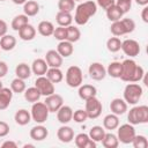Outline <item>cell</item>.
<instances>
[{
  "instance_id": "8fae6325",
  "label": "cell",
  "mask_w": 148,
  "mask_h": 148,
  "mask_svg": "<svg viewBox=\"0 0 148 148\" xmlns=\"http://www.w3.org/2000/svg\"><path fill=\"white\" fill-rule=\"evenodd\" d=\"M44 103L47 106V109H49L50 112H57L64 105V98L59 94L53 92V94H51L49 96H45Z\"/></svg>"
},
{
  "instance_id": "5bb4252c",
  "label": "cell",
  "mask_w": 148,
  "mask_h": 148,
  "mask_svg": "<svg viewBox=\"0 0 148 148\" xmlns=\"http://www.w3.org/2000/svg\"><path fill=\"white\" fill-rule=\"evenodd\" d=\"M57 138L62 143H69L74 139V130L71 126H67L66 124L60 126L57 131Z\"/></svg>"
},
{
  "instance_id": "e575fe53",
  "label": "cell",
  "mask_w": 148,
  "mask_h": 148,
  "mask_svg": "<svg viewBox=\"0 0 148 148\" xmlns=\"http://www.w3.org/2000/svg\"><path fill=\"white\" fill-rule=\"evenodd\" d=\"M66 31H67V34H66V40H68L71 43L77 42L80 39V37H81V31L75 25H72L71 24V25L66 27Z\"/></svg>"
},
{
  "instance_id": "b9f144b4",
  "label": "cell",
  "mask_w": 148,
  "mask_h": 148,
  "mask_svg": "<svg viewBox=\"0 0 148 148\" xmlns=\"http://www.w3.org/2000/svg\"><path fill=\"white\" fill-rule=\"evenodd\" d=\"M138 119L139 124L148 123V106L147 105H138Z\"/></svg>"
},
{
  "instance_id": "11a10c76",
  "label": "cell",
  "mask_w": 148,
  "mask_h": 148,
  "mask_svg": "<svg viewBox=\"0 0 148 148\" xmlns=\"http://www.w3.org/2000/svg\"><path fill=\"white\" fill-rule=\"evenodd\" d=\"M12 1H13L15 5H23L27 0H12Z\"/></svg>"
},
{
  "instance_id": "f35d334b",
  "label": "cell",
  "mask_w": 148,
  "mask_h": 148,
  "mask_svg": "<svg viewBox=\"0 0 148 148\" xmlns=\"http://www.w3.org/2000/svg\"><path fill=\"white\" fill-rule=\"evenodd\" d=\"M121 47V40L119 37H110L106 40V49L111 52V53H116L118 51H120Z\"/></svg>"
},
{
  "instance_id": "ee69618b",
  "label": "cell",
  "mask_w": 148,
  "mask_h": 148,
  "mask_svg": "<svg viewBox=\"0 0 148 148\" xmlns=\"http://www.w3.org/2000/svg\"><path fill=\"white\" fill-rule=\"evenodd\" d=\"M132 145L134 148H147L148 147V140L145 135H136L134 136Z\"/></svg>"
},
{
  "instance_id": "681fc988",
  "label": "cell",
  "mask_w": 148,
  "mask_h": 148,
  "mask_svg": "<svg viewBox=\"0 0 148 148\" xmlns=\"http://www.w3.org/2000/svg\"><path fill=\"white\" fill-rule=\"evenodd\" d=\"M8 73V65L6 64V61L0 60V79L6 76Z\"/></svg>"
},
{
  "instance_id": "7bdbcfd3",
  "label": "cell",
  "mask_w": 148,
  "mask_h": 148,
  "mask_svg": "<svg viewBox=\"0 0 148 148\" xmlns=\"http://www.w3.org/2000/svg\"><path fill=\"white\" fill-rule=\"evenodd\" d=\"M87 119H88V114H87L86 110L77 109L76 111H73V118H72V120H74L75 123L81 124V123H84Z\"/></svg>"
},
{
  "instance_id": "83f0119b",
  "label": "cell",
  "mask_w": 148,
  "mask_h": 148,
  "mask_svg": "<svg viewBox=\"0 0 148 148\" xmlns=\"http://www.w3.org/2000/svg\"><path fill=\"white\" fill-rule=\"evenodd\" d=\"M23 12L24 14L30 17V16H35L39 13V5L37 1L35 0H27L23 3Z\"/></svg>"
},
{
  "instance_id": "4316f807",
  "label": "cell",
  "mask_w": 148,
  "mask_h": 148,
  "mask_svg": "<svg viewBox=\"0 0 148 148\" xmlns=\"http://www.w3.org/2000/svg\"><path fill=\"white\" fill-rule=\"evenodd\" d=\"M16 46V38L13 35L6 34L0 38V49L3 51H12Z\"/></svg>"
},
{
  "instance_id": "8d00e7d4",
  "label": "cell",
  "mask_w": 148,
  "mask_h": 148,
  "mask_svg": "<svg viewBox=\"0 0 148 148\" xmlns=\"http://www.w3.org/2000/svg\"><path fill=\"white\" fill-rule=\"evenodd\" d=\"M23 94H24L25 101L29 102V103H35V102L39 101V98H40V96H42L40 92H39V90H38L36 87H30V88L25 89Z\"/></svg>"
},
{
  "instance_id": "30bf717a",
  "label": "cell",
  "mask_w": 148,
  "mask_h": 148,
  "mask_svg": "<svg viewBox=\"0 0 148 148\" xmlns=\"http://www.w3.org/2000/svg\"><path fill=\"white\" fill-rule=\"evenodd\" d=\"M120 50L126 54L130 58H134L136 56H139L141 49H140V44L139 42H136L135 39H125L121 42V47Z\"/></svg>"
},
{
  "instance_id": "5b68a950",
  "label": "cell",
  "mask_w": 148,
  "mask_h": 148,
  "mask_svg": "<svg viewBox=\"0 0 148 148\" xmlns=\"http://www.w3.org/2000/svg\"><path fill=\"white\" fill-rule=\"evenodd\" d=\"M49 113H50V111L44 102L37 101V102L32 103L30 114H31V119L34 121H36L37 124H44L49 118Z\"/></svg>"
},
{
  "instance_id": "f1b7e54d",
  "label": "cell",
  "mask_w": 148,
  "mask_h": 148,
  "mask_svg": "<svg viewBox=\"0 0 148 148\" xmlns=\"http://www.w3.org/2000/svg\"><path fill=\"white\" fill-rule=\"evenodd\" d=\"M37 30L38 32L44 36V37H49V36H52L53 35V31H54V25L52 22L50 21H40L37 25Z\"/></svg>"
},
{
  "instance_id": "d4e9b609",
  "label": "cell",
  "mask_w": 148,
  "mask_h": 148,
  "mask_svg": "<svg viewBox=\"0 0 148 148\" xmlns=\"http://www.w3.org/2000/svg\"><path fill=\"white\" fill-rule=\"evenodd\" d=\"M119 126V117L114 113H110L106 114L103 119V127L105 130L112 131V130H117V127Z\"/></svg>"
},
{
  "instance_id": "ba28073f",
  "label": "cell",
  "mask_w": 148,
  "mask_h": 148,
  "mask_svg": "<svg viewBox=\"0 0 148 148\" xmlns=\"http://www.w3.org/2000/svg\"><path fill=\"white\" fill-rule=\"evenodd\" d=\"M84 110H86L89 119H96L101 116L102 110H103V105H102L101 101L96 96H94V97H90V98L86 99Z\"/></svg>"
},
{
  "instance_id": "d6986e66",
  "label": "cell",
  "mask_w": 148,
  "mask_h": 148,
  "mask_svg": "<svg viewBox=\"0 0 148 148\" xmlns=\"http://www.w3.org/2000/svg\"><path fill=\"white\" fill-rule=\"evenodd\" d=\"M49 69V66L45 61V59L42 58H37L32 61L31 64V72L34 74H36L37 76H42L46 74V71Z\"/></svg>"
},
{
  "instance_id": "d590c367",
  "label": "cell",
  "mask_w": 148,
  "mask_h": 148,
  "mask_svg": "<svg viewBox=\"0 0 148 148\" xmlns=\"http://www.w3.org/2000/svg\"><path fill=\"white\" fill-rule=\"evenodd\" d=\"M121 74V62L120 61H112L109 64L106 68V75H110L111 77L119 79Z\"/></svg>"
},
{
  "instance_id": "e0dca14e",
  "label": "cell",
  "mask_w": 148,
  "mask_h": 148,
  "mask_svg": "<svg viewBox=\"0 0 148 148\" xmlns=\"http://www.w3.org/2000/svg\"><path fill=\"white\" fill-rule=\"evenodd\" d=\"M73 118V109L69 105H62L57 111V119L60 124H68Z\"/></svg>"
},
{
  "instance_id": "1f68e13d",
  "label": "cell",
  "mask_w": 148,
  "mask_h": 148,
  "mask_svg": "<svg viewBox=\"0 0 148 148\" xmlns=\"http://www.w3.org/2000/svg\"><path fill=\"white\" fill-rule=\"evenodd\" d=\"M102 145H103V147L104 148H117L118 147V145H119V140H118V138H117V135L116 134H113V133H106L105 132V134H104V138L102 139Z\"/></svg>"
},
{
  "instance_id": "680465c9",
  "label": "cell",
  "mask_w": 148,
  "mask_h": 148,
  "mask_svg": "<svg viewBox=\"0 0 148 148\" xmlns=\"http://www.w3.org/2000/svg\"><path fill=\"white\" fill-rule=\"evenodd\" d=\"M74 1H82V0H74Z\"/></svg>"
},
{
  "instance_id": "6da1fadb",
  "label": "cell",
  "mask_w": 148,
  "mask_h": 148,
  "mask_svg": "<svg viewBox=\"0 0 148 148\" xmlns=\"http://www.w3.org/2000/svg\"><path fill=\"white\" fill-rule=\"evenodd\" d=\"M145 75V69L133 59L128 58L121 62V74L119 79L124 82H140Z\"/></svg>"
},
{
  "instance_id": "60d3db41",
  "label": "cell",
  "mask_w": 148,
  "mask_h": 148,
  "mask_svg": "<svg viewBox=\"0 0 148 148\" xmlns=\"http://www.w3.org/2000/svg\"><path fill=\"white\" fill-rule=\"evenodd\" d=\"M58 9L60 12L71 13L75 9V1L74 0H59L58 1Z\"/></svg>"
},
{
  "instance_id": "2e32d148",
  "label": "cell",
  "mask_w": 148,
  "mask_h": 148,
  "mask_svg": "<svg viewBox=\"0 0 148 148\" xmlns=\"http://www.w3.org/2000/svg\"><path fill=\"white\" fill-rule=\"evenodd\" d=\"M30 138L35 141H43L47 138L49 135V131L47 128L43 125V124H37L36 126H34L30 130Z\"/></svg>"
},
{
  "instance_id": "9f6ffc18",
  "label": "cell",
  "mask_w": 148,
  "mask_h": 148,
  "mask_svg": "<svg viewBox=\"0 0 148 148\" xmlns=\"http://www.w3.org/2000/svg\"><path fill=\"white\" fill-rule=\"evenodd\" d=\"M28 147H34V145H30V143H27L23 146V148H28Z\"/></svg>"
},
{
  "instance_id": "c3c4849f",
  "label": "cell",
  "mask_w": 148,
  "mask_h": 148,
  "mask_svg": "<svg viewBox=\"0 0 148 148\" xmlns=\"http://www.w3.org/2000/svg\"><path fill=\"white\" fill-rule=\"evenodd\" d=\"M114 3H116V0H96V5L103 9H108Z\"/></svg>"
},
{
  "instance_id": "d6a6232c",
  "label": "cell",
  "mask_w": 148,
  "mask_h": 148,
  "mask_svg": "<svg viewBox=\"0 0 148 148\" xmlns=\"http://www.w3.org/2000/svg\"><path fill=\"white\" fill-rule=\"evenodd\" d=\"M56 21L58 23V25L60 27H68L72 24L73 22V16L71 13H66V12H58L56 15Z\"/></svg>"
},
{
  "instance_id": "816d5d0a",
  "label": "cell",
  "mask_w": 148,
  "mask_h": 148,
  "mask_svg": "<svg viewBox=\"0 0 148 148\" xmlns=\"http://www.w3.org/2000/svg\"><path fill=\"white\" fill-rule=\"evenodd\" d=\"M2 148H17V143L15 141H12V140H7L5 142H2L1 145Z\"/></svg>"
},
{
  "instance_id": "4dcf8cb0",
  "label": "cell",
  "mask_w": 148,
  "mask_h": 148,
  "mask_svg": "<svg viewBox=\"0 0 148 148\" xmlns=\"http://www.w3.org/2000/svg\"><path fill=\"white\" fill-rule=\"evenodd\" d=\"M31 73H32V72H31V67H30L28 64H25V62L18 64V65L16 66V68H15L16 77H20V79H22V80L29 79L30 75H31Z\"/></svg>"
},
{
  "instance_id": "94428289",
  "label": "cell",
  "mask_w": 148,
  "mask_h": 148,
  "mask_svg": "<svg viewBox=\"0 0 148 148\" xmlns=\"http://www.w3.org/2000/svg\"><path fill=\"white\" fill-rule=\"evenodd\" d=\"M0 51H1V49H0Z\"/></svg>"
},
{
  "instance_id": "52a82bcc",
  "label": "cell",
  "mask_w": 148,
  "mask_h": 148,
  "mask_svg": "<svg viewBox=\"0 0 148 148\" xmlns=\"http://www.w3.org/2000/svg\"><path fill=\"white\" fill-rule=\"evenodd\" d=\"M134 136H135L134 125L128 123V124H123L117 127V138H118L119 142H121L124 145L132 143Z\"/></svg>"
},
{
  "instance_id": "ab89813d",
  "label": "cell",
  "mask_w": 148,
  "mask_h": 148,
  "mask_svg": "<svg viewBox=\"0 0 148 148\" xmlns=\"http://www.w3.org/2000/svg\"><path fill=\"white\" fill-rule=\"evenodd\" d=\"M10 89L15 94H22V92H24V90L27 89V86H25L24 80H22L20 77H15L12 81V83H10Z\"/></svg>"
},
{
  "instance_id": "cb8c5ba5",
  "label": "cell",
  "mask_w": 148,
  "mask_h": 148,
  "mask_svg": "<svg viewBox=\"0 0 148 148\" xmlns=\"http://www.w3.org/2000/svg\"><path fill=\"white\" fill-rule=\"evenodd\" d=\"M57 51L58 53L62 57V58H68L73 54L74 52V46L73 43L68 42V40H61L59 42L58 46H57Z\"/></svg>"
},
{
  "instance_id": "ffe728a7",
  "label": "cell",
  "mask_w": 148,
  "mask_h": 148,
  "mask_svg": "<svg viewBox=\"0 0 148 148\" xmlns=\"http://www.w3.org/2000/svg\"><path fill=\"white\" fill-rule=\"evenodd\" d=\"M36 28L31 24H25L24 27H22L20 30H18V37L22 39V40H25V42H29V40H32L35 37H36Z\"/></svg>"
},
{
  "instance_id": "f6af8a7d",
  "label": "cell",
  "mask_w": 148,
  "mask_h": 148,
  "mask_svg": "<svg viewBox=\"0 0 148 148\" xmlns=\"http://www.w3.org/2000/svg\"><path fill=\"white\" fill-rule=\"evenodd\" d=\"M66 34H67V31H66V27H60V25H58L57 28H54V31H53V37L56 38V39H58L59 42H61V40H66Z\"/></svg>"
},
{
  "instance_id": "f5cc1de1",
  "label": "cell",
  "mask_w": 148,
  "mask_h": 148,
  "mask_svg": "<svg viewBox=\"0 0 148 148\" xmlns=\"http://www.w3.org/2000/svg\"><path fill=\"white\" fill-rule=\"evenodd\" d=\"M141 18L145 23H148V7L147 6H143L142 8V12H141Z\"/></svg>"
},
{
  "instance_id": "3957f363",
  "label": "cell",
  "mask_w": 148,
  "mask_h": 148,
  "mask_svg": "<svg viewBox=\"0 0 148 148\" xmlns=\"http://www.w3.org/2000/svg\"><path fill=\"white\" fill-rule=\"evenodd\" d=\"M134 29H135V22L132 18H128V17L114 21V22H112V24L110 27L111 34L116 37L131 34V32L134 31Z\"/></svg>"
},
{
  "instance_id": "f907efd6",
  "label": "cell",
  "mask_w": 148,
  "mask_h": 148,
  "mask_svg": "<svg viewBox=\"0 0 148 148\" xmlns=\"http://www.w3.org/2000/svg\"><path fill=\"white\" fill-rule=\"evenodd\" d=\"M7 30H8V25H7L6 21L0 18V37L5 36L7 34Z\"/></svg>"
},
{
  "instance_id": "74e56055",
  "label": "cell",
  "mask_w": 148,
  "mask_h": 148,
  "mask_svg": "<svg viewBox=\"0 0 148 148\" xmlns=\"http://www.w3.org/2000/svg\"><path fill=\"white\" fill-rule=\"evenodd\" d=\"M104 134H105V128L102 127V126L96 125V126H92V127L90 128L88 135H89L90 139L94 140L95 142H101L102 139L104 138Z\"/></svg>"
},
{
  "instance_id": "f546056e",
  "label": "cell",
  "mask_w": 148,
  "mask_h": 148,
  "mask_svg": "<svg viewBox=\"0 0 148 148\" xmlns=\"http://www.w3.org/2000/svg\"><path fill=\"white\" fill-rule=\"evenodd\" d=\"M105 13H106V17L111 22H114V21H118V20L123 18V15H124L123 10L116 3L112 5L111 7H109L108 9H105Z\"/></svg>"
},
{
  "instance_id": "44dd1931",
  "label": "cell",
  "mask_w": 148,
  "mask_h": 148,
  "mask_svg": "<svg viewBox=\"0 0 148 148\" xmlns=\"http://www.w3.org/2000/svg\"><path fill=\"white\" fill-rule=\"evenodd\" d=\"M77 94H79V97H80L81 99L86 101V99H88V98H90V97L96 96L97 89H96V87L92 86V84H81V86L79 87Z\"/></svg>"
},
{
  "instance_id": "91938a15",
  "label": "cell",
  "mask_w": 148,
  "mask_h": 148,
  "mask_svg": "<svg viewBox=\"0 0 148 148\" xmlns=\"http://www.w3.org/2000/svg\"><path fill=\"white\" fill-rule=\"evenodd\" d=\"M0 1H6V0H0Z\"/></svg>"
},
{
  "instance_id": "9a60e30c",
  "label": "cell",
  "mask_w": 148,
  "mask_h": 148,
  "mask_svg": "<svg viewBox=\"0 0 148 148\" xmlns=\"http://www.w3.org/2000/svg\"><path fill=\"white\" fill-rule=\"evenodd\" d=\"M45 61L49 67H58L60 68L62 65V57L58 53L57 50H49L45 53Z\"/></svg>"
},
{
  "instance_id": "7402d4cb",
  "label": "cell",
  "mask_w": 148,
  "mask_h": 148,
  "mask_svg": "<svg viewBox=\"0 0 148 148\" xmlns=\"http://www.w3.org/2000/svg\"><path fill=\"white\" fill-rule=\"evenodd\" d=\"M14 120L17 125L20 126H25L28 125L30 121H31V114L28 110L25 109H20L15 112V116H14Z\"/></svg>"
},
{
  "instance_id": "6f0895ef",
  "label": "cell",
  "mask_w": 148,
  "mask_h": 148,
  "mask_svg": "<svg viewBox=\"0 0 148 148\" xmlns=\"http://www.w3.org/2000/svg\"><path fill=\"white\" fill-rule=\"evenodd\" d=\"M3 88V84H2V82H1V80H0V90Z\"/></svg>"
},
{
  "instance_id": "9c48e42d",
  "label": "cell",
  "mask_w": 148,
  "mask_h": 148,
  "mask_svg": "<svg viewBox=\"0 0 148 148\" xmlns=\"http://www.w3.org/2000/svg\"><path fill=\"white\" fill-rule=\"evenodd\" d=\"M35 87L39 90L42 96H49L56 91L54 83H52L45 75L37 76V79L35 81Z\"/></svg>"
},
{
  "instance_id": "7a4b0ae2",
  "label": "cell",
  "mask_w": 148,
  "mask_h": 148,
  "mask_svg": "<svg viewBox=\"0 0 148 148\" xmlns=\"http://www.w3.org/2000/svg\"><path fill=\"white\" fill-rule=\"evenodd\" d=\"M97 12V5L95 1L89 0L81 2L75 7V15L74 21L77 25H84L88 23L91 16H94Z\"/></svg>"
},
{
  "instance_id": "db71d44e",
  "label": "cell",
  "mask_w": 148,
  "mask_h": 148,
  "mask_svg": "<svg viewBox=\"0 0 148 148\" xmlns=\"http://www.w3.org/2000/svg\"><path fill=\"white\" fill-rule=\"evenodd\" d=\"M135 2L139 6H147L148 5V0H135Z\"/></svg>"
},
{
  "instance_id": "ac0fdd59",
  "label": "cell",
  "mask_w": 148,
  "mask_h": 148,
  "mask_svg": "<svg viewBox=\"0 0 148 148\" xmlns=\"http://www.w3.org/2000/svg\"><path fill=\"white\" fill-rule=\"evenodd\" d=\"M127 103L124 101V98H113L110 103V110L112 113L117 116H121L126 113L127 111Z\"/></svg>"
},
{
  "instance_id": "7c38bea8",
  "label": "cell",
  "mask_w": 148,
  "mask_h": 148,
  "mask_svg": "<svg viewBox=\"0 0 148 148\" xmlns=\"http://www.w3.org/2000/svg\"><path fill=\"white\" fill-rule=\"evenodd\" d=\"M89 76L95 81H101L106 76V68L101 62H91L88 68Z\"/></svg>"
},
{
  "instance_id": "8992f818",
  "label": "cell",
  "mask_w": 148,
  "mask_h": 148,
  "mask_svg": "<svg viewBox=\"0 0 148 148\" xmlns=\"http://www.w3.org/2000/svg\"><path fill=\"white\" fill-rule=\"evenodd\" d=\"M66 83L71 88H79L83 82V73L79 66H69L66 71Z\"/></svg>"
},
{
  "instance_id": "603a6c76",
  "label": "cell",
  "mask_w": 148,
  "mask_h": 148,
  "mask_svg": "<svg viewBox=\"0 0 148 148\" xmlns=\"http://www.w3.org/2000/svg\"><path fill=\"white\" fill-rule=\"evenodd\" d=\"M13 91L10 88H6L3 87L1 90H0V110H6L10 102H12V98H13Z\"/></svg>"
},
{
  "instance_id": "7dc6e473",
  "label": "cell",
  "mask_w": 148,
  "mask_h": 148,
  "mask_svg": "<svg viewBox=\"0 0 148 148\" xmlns=\"http://www.w3.org/2000/svg\"><path fill=\"white\" fill-rule=\"evenodd\" d=\"M9 125L6 121L0 120V138H5L9 134Z\"/></svg>"
},
{
  "instance_id": "836d02e7",
  "label": "cell",
  "mask_w": 148,
  "mask_h": 148,
  "mask_svg": "<svg viewBox=\"0 0 148 148\" xmlns=\"http://www.w3.org/2000/svg\"><path fill=\"white\" fill-rule=\"evenodd\" d=\"M28 23H29V18H28V16H27L25 14H18V15H16V16L12 20V24H10V27H12L13 30L18 31L22 27H24V25L28 24Z\"/></svg>"
},
{
  "instance_id": "bcb514c9",
  "label": "cell",
  "mask_w": 148,
  "mask_h": 148,
  "mask_svg": "<svg viewBox=\"0 0 148 148\" xmlns=\"http://www.w3.org/2000/svg\"><path fill=\"white\" fill-rule=\"evenodd\" d=\"M116 5L123 10V13H127L132 7V0H116Z\"/></svg>"
},
{
  "instance_id": "277c9868",
  "label": "cell",
  "mask_w": 148,
  "mask_h": 148,
  "mask_svg": "<svg viewBox=\"0 0 148 148\" xmlns=\"http://www.w3.org/2000/svg\"><path fill=\"white\" fill-rule=\"evenodd\" d=\"M142 94H143V89L138 82H128L124 88V92H123L124 101L127 104L135 105L142 97Z\"/></svg>"
},
{
  "instance_id": "484cf974",
  "label": "cell",
  "mask_w": 148,
  "mask_h": 148,
  "mask_svg": "<svg viewBox=\"0 0 148 148\" xmlns=\"http://www.w3.org/2000/svg\"><path fill=\"white\" fill-rule=\"evenodd\" d=\"M45 76L52 82V83H59L62 81L64 79V73L61 72L60 68L58 67H49V69L46 71Z\"/></svg>"
},
{
  "instance_id": "4fadbf2b",
  "label": "cell",
  "mask_w": 148,
  "mask_h": 148,
  "mask_svg": "<svg viewBox=\"0 0 148 148\" xmlns=\"http://www.w3.org/2000/svg\"><path fill=\"white\" fill-rule=\"evenodd\" d=\"M74 142L77 148H96V143L94 140L90 139V136L87 133H79L74 136Z\"/></svg>"
}]
</instances>
